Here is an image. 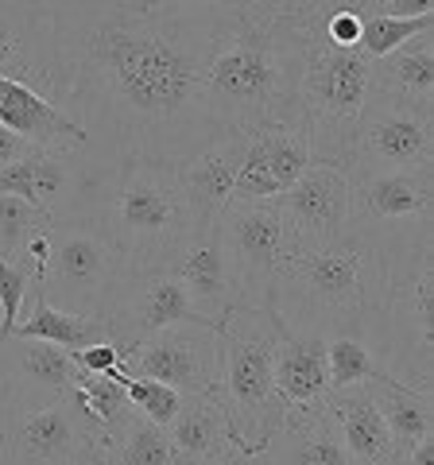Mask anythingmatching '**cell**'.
<instances>
[{"instance_id": "37", "label": "cell", "mask_w": 434, "mask_h": 465, "mask_svg": "<svg viewBox=\"0 0 434 465\" xmlns=\"http://www.w3.org/2000/svg\"><path fill=\"white\" fill-rule=\"evenodd\" d=\"M0 194H16V198H27L35 206V183H32V152L16 163H5L0 167Z\"/></svg>"}, {"instance_id": "20", "label": "cell", "mask_w": 434, "mask_h": 465, "mask_svg": "<svg viewBox=\"0 0 434 465\" xmlns=\"http://www.w3.org/2000/svg\"><path fill=\"white\" fill-rule=\"evenodd\" d=\"M350 465L338 423L326 403L307 411H287L283 423L268 434L249 465Z\"/></svg>"}, {"instance_id": "10", "label": "cell", "mask_w": 434, "mask_h": 465, "mask_svg": "<svg viewBox=\"0 0 434 465\" xmlns=\"http://www.w3.org/2000/svg\"><path fill=\"white\" fill-rule=\"evenodd\" d=\"M0 461L12 465H105V439L78 391L70 388L63 400L32 407V411L5 419V446Z\"/></svg>"}, {"instance_id": "12", "label": "cell", "mask_w": 434, "mask_h": 465, "mask_svg": "<svg viewBox=\"0 0 434 465\" xmlns=\"http://www.w3.org/2000/svg\"><path fill=\"white\" fill-rule=\"evenodd\" d=\"M423 163H434V109L376 97L353 136L345 171L372 174V171H403Z\"/></svg>"}, {"instance_id": "17", "label": "cell", "mask_w": 434, "mask_h": 465, "mask_svg": "<svg viewBox=\"0 0 434 465\" xmlns=\"http://www.w3.org/2000/svg\"><path fill=\"white\" fill-rule=\"evenodd\" d=\"M171 272L186 283L194 311L206 318V322L222 326L225 314L237 307L233 272H229V256H225V244H222L217 225L194 229V237L182 244V252L175 260H171Z\"/></svg>"}, {"instance_id": "9", "label": "cell", "mask_w": 434, "mask_h": 465, "mask_svg": "<svg viewBox=\"0 0 434 465\" xmlns=\"http://www.w3.org/2000/svg\"><path fill=\"white\" fill-rule=\"evenodd\" d=\"M217 232H222L229 272H233L237 307H268L280 268L307 244L276 206V198L225 202Z\"/></svg>"}, {"instance_id": "43", "label": "cell", "mask_w": 434, "mask_h": 465, "mask_svg": "<svg viewBox=\"0 0 434 465\" xmlns=\"http://www.w3.org/2000/svg\"><path fill=\"white\" fill-rule=\"evenodd\" d=\"M430 461H434V434H430V439L419 442V446L411 450V454H408V461H403V465H430Z\"/></svg>"}, {"instance_id": "25", "label": "cell", "mask_w": 434, "mask_h": 465, "mask_svg": "<svg viewBox=\"0 0 434 465\" xmlns=\"http://www.w3.org/2000/svg\"><path fill=\"white\" fill-rule=\"evenodd\" d=\"M276 391L287 411H307L326 403L330 396V369H326V341L311 333H280L276 349Z\"/></svg>"}, {"instance_id": "31", "label": "cell", "mask_w": 434, "mask_h": 465, "mask_svg": "<svg viewBox=\"0 0 434 465\" xmlns=\"http://www.w3.org/2000/svg\"><path fill=\"white\" fill-rule=\"evenodd\" d=\"M326 369H330V391L365 384L369 376L380 372L372 349L357 333H334V338H326Z\"/></svg>"}, {"instance_id": "23", "label": "cell", "mask_w": 434, "mask_h": 465, "mask_svg": "<svg viewBox=\"0 0 434 465\" xmlns=\"http://www.w3.org/2000/svg\"><path fill=\"white\" fill-rule=\"evenodd\" d=\"M326 407L338 423L341 446L350 454V465H396V446L388 434L380 411L365 384H350L326 396Z\"/></svg>"}, {"instance_id": "4", "label": "cell", "mask_w": 434, "mask_h": 465, "mask_svg": "<svg viewBox=\"0 0 434 465\" xmlns=\"http://www.w3.org/2000/svg\"><path fill=\"white\" fill-rule=\"evenodd\" d=\"M302 20L283 12L271 24L241 20L206 63V97L233 133L302 121Z\"/></svg>"}, {"instance_id": "44", "label": "cell", "mask_w": 434, "mask_h": 465, "mask_svg": "<svg viewBox=\"0 0 434 465\" xmlns=\"http://www.w3.org/2000/svg\"><path fill=\"white\" fill-rule=\"evenodd\" d=\"M5 419L8 415H5V407H0V446H5Z\"/></svg>"}, {"instance_id": "33", "label": "cell", "mask_w": 434, "mask_h": 465, "mask_svg": "<svg viewBox=\"0 0 434 465\" xmlns=\"http://www.w3.org/2000/svg\"><path fill=\"white\" fill-rule=\"evenodd\" d=\"M47 225H54V222L39 206H32L27 198L0 194V256L5 260H16L27 237H35V232Z\"/></svg>"}, {"instance_id": "11", "label": "cell", "mask_w": 434, "mask_h": 465, "mask_svg": "<svg viewBox=\"0 0 434 465\" xmlns=\"http://www.w3.org/2000/svg\"><path fill=\"white\" fill-rule=\"evenodd\" d=\"M124 376H148L171 388L198 396L222 384V326L213 322H179L133 345L121 361Z\"/></svg>"}, {"instance_id": "21", "label": "cell", "mask_w": 434, "mask_h": 465, "mask_svg": "<svg viewBox=\"0 0 434 465\" xmlns=\"http://www.w3.org/2000/svg\"><path fill=\"white\" fill-rule=\"evenodd\" d=\"M241 152H244V133H229L217 143H210L206 152L179 163V186H182V198L191 206L198 229L217 225V217H222L229 194H233Z\"/></svg>"}, {"instance_id": "14", "label": "cell", "mask_w": 434, "mask_h": 465, "mask_svg": "<svg viewBox=\"0 0 434 465\" xmlns=\"http://www.w3.org/2000/svg\"><path fill=\"white\" fill-rule=\"evenodd\" d=\"M78 381V365L70 349L43 338H0V407L5 415H20L32 407L63 400Z\"/></svg>"}, {"instance_id": "18", "label": "cell", "mask_w": 434, "mask_h": 465, "mask_svg": "<svg viewBox=\"0 0 434 465\" xmlns=\"http://www.w3.org/2000/svg\"><path fill=\"white\" fill-rule=\"evenodd\" d=\"M350 183H353V222L434 217V163L350 174Z\"/></svg>"}, {"instance_id": "35", "label": "cell", "mask_w": 434, "mask_h": 465, "mask_svg": "<svg viewBox=\"0 0 434 465\" xmlns=\"http://www.w3.org/2000/svg\"><path fill=\"white\" fill-rule=\"evenodd\" d=\"M32 283H35L32 268L20 264V260H5V256H0V338L12 333V326H16V318L24 311Z\"/></svg>"}, {"instance_id": "5", "label": "cell", "mask_w": 434, "mask_h": 465, "mask_svg": "<svg viewBox=\"0 0 434 465\" xmlns=\"http://www.w3.org/2000/svg\"><path fill=\"white\" fill-rule=\"evenodd\" d=\"M82 217L124 256L133 272L171 268V260L198 229L179 186V163L159 159H128L90 179Z\"/></svg>"}, {"instance_id": "34", "label": "cell", "mask_w": 434, "mask_h": 465, "mask_svg": "<svg viewBox=\"0 0 434 465\" xmlns=\"http://www.w3.org/2000/svg\"><path fill=\"white\" fill-rule=\"evenodd\" d=\"M109 376H121L128 400L136 403V411H143V415H148L152 423H159V427H167L171 419L182 411L186 391H179V388H171V384H163V381H148V376H124L121 369L109 372Z\"/></svg>"}, {"instance_id": "42", "label": "cell", "mask_w": 434, "mask_h": 465, "mask_svg": "<svg viewBox=\"0 0 434 465\" xmlns=\"http://www.w3.org/2000/svg\"><path fill=\"white\" fill-rule=\"evenodd\" d=\"M388 16H434V0H388Z\"/></svg>"}, {"instance_id": "28", "label": "cell", "mask_w": 434, "mask_h": 465, "mask_svg": "<svg viewBox=\"0 0 434 465\" xmlns=\"http://www.w3.org/2000/svg\"><path fill=\"white\" fill-rule=\"evenodd\" d=\"M12 333H20V338H43V341H59L66 349H82L97 338H109V322L105 318H90V314H70V311H59L51 307L47 299H43L39 291V275L32 291H27V302L16 318V326Z\"/></svg>"}, {"instance_id": "30", "label": "cell", "mask_w": 434, "mask_h": 465, "mask_svg": "<svg viewBox=\"0 0 434 465\" xmlns=\"http://www.w3.org/2000/svg\"><path fill=\"white\" fill-rule=\"evenodd\" d=\"M105 465H179V458H175V446H171L167 427H159L143 411H136L124 423L121 439L113 442Z\"/></svg>"}, {"instance_id": "41", "label": "cell", "mask_w": 434, "mask_h": 465, "mask_svg": "<svg viewBox=\"0 0 434 465\" xmlns=\"http://www.w3.org/2000/svg\"><path fill=\"white\" fill-rule=\"evenodd\" d=\"M27 152H32V143H27L16 128H8V124H0V167L5 163H16V159H24Z\"/></svg>"}, {"instance_id": "1", "label": "cell", "mask_w": 434, "mask_h": 465, "mask_svg": "<svg viewBox=\"0 0 434 465\" xmlns=\"http://www.w3.org/2000/svg\"><path fill=\"white\" fill-rule=\"evenodd\" d=\"M32 90L74 121L97 179L128 159L186 163L229 136L206 97L210 51L244 20L225 0H12Z\"/></svg>"}, {"instance_id": "24", "label": "cell", "mask_w": 434, "mask_h": 465, "mask_svg": "<svg viewBox=\"0 0 434 465\" xmlns=\"http://www.w3.org/2000/svg\"><path fill=\"white\" fill-rule=\"evenodd\" d=\"M376 97L403 101V105L434 109V27L399 43L396 51L372 58Z\"/></svg>"}, {"instance_id": "22", "label": "cell", "mask_w": 434, "mask_h": 465, "mask_svg": "<svg viewBox=\"0 0 434 465\" xmlns=\"http://www.w3.org/2000/svg\"><path fill=\"white\" fill-rule=\"evenodd\" d=\"M0 124L16 128L32 148L82 152V143H85V133L54 101H47L27 82L8 78V74H0Z\"/></svg>"}, {"instance_id": "3", "label": "cell", "mask_w": 434, "mask_h": 465, "mask_svg": "<svg viewBox=\"0 0 434 465\" xmlns=\"http://www.w3.org/2000/svg\"><path fill=\"white\" fill-rule=\"evenodd\" d=\"M384 225V264L360 341L380 372L415 391H434V217Z\"/></svg>"}, {"instance_id": "27", "label": "cell", "mask_w": 434, "mask_h": 465, "mask_svg": "<svg viewBox=\"0 0 434 465\" xmlns=\"http://www.w3.org/2000/svg\"><path fill=\"white\" fill-rule=\"evenodd\" d=\"M32 183H35V206L51 222H74V217L85 213L90 174H85L78 152L32 148Z\"/></svg>"}, {"instance_id": "26", "label": "cell", "mask_w": 434, "mask_h": 465, "mask_svg": "<svg viewBox=\"0 0 434 465\" xmlns=\"http://www.w3.org/2000/svg\"><path fill=\"white\" fill-rule=\"evenodd\" d=\"M369 396L380 411L388 434H392L396 446V465L408 461L411 450L434 434V391H415L408 384L392 381L388 372H376L365 381Z\"/></svg>"}, {"instance_id": "16", "label": "cell", "mask_w": 434, "mask_h": 465, "mask_svg": "<svg viewBox=\"0 0 434 465\" xmlns=\"http://www.w3.org/2000/svg\"><path fill=\"white\" fill-rule=\"evenodd\" d=\"M276 206L287 213L302 241H326L353 222V183L338 163H311L291 186L276 194Z\"/></svg>"}, {"instance_id": "15", "label": "cell", "mask_w": 434, "mask_h": 465, "mask_svg": "<svg viewBox=\"0 0 434 465\" xmlns=\"http://www.w3.org/2000/svg\"><path fill=\"white\" fill-rule=\"evenodd\" d=\"M311 163H314V152H311V136L302 121L268 124V128H256V133H244V152H241V167H237L229 202L276 198Z\"/></svg>"}, {"instance_id": "29", "label": "cell", "mask_w": 434, "mask_h": 465, "mask_svg": "<svg viewBox=\"0 0 434 465\" xmlns=\"http://www.w3.org/2000/svg\"><path fill=\"white\" fill-rule=\"evenodd\" d=\"M74 391H78V400L85 407V415L94 419L97 430H101V439H105V458H109V450H113V442L121 439L124 423L136 415V403L128 400L124 381H121V376H109V372H85V369H78Z\"/></svg>"}, {"instance_id": "39", "label": "cell", "mask_w": 434, "mask_h": 465, "mask_svg": "<svg viewBox=\"0 0 434 465\" xmlns=\"http://www.w3.org/2000/svg\"><path fill=\"white\" fill-rule=\"evenodd\" d=\"M322 35L338 47H357L360 39V12H322Z\"/></svg>"}, {"instance_id": "19", "label": "cell", "mask_w": 434, "mask_h": 465, "mask_svg": "<svg viewBox=\"0 0 434 465\" xmlns=\"http://www.w3.org/2000/svg\"><path fill=\"white\" fill-rule=\"evenodd\" d=\"M179 465H237L244 446L229 430V415L217 391H198L182 400V411L167 423Z\"/></svg>"}, {"instance_id": "6", "label": "cell", "mask_w": 434, "mask_h": 465, "mask_svg": "<svg viewBox=\"0 0 434 465\" xmlns=\"http://www.w3.org/2000/svg\"><path fill=\"white\" fill-rule=\"evenodd\" d=\"M302 20V78L299 116L307 124L314 163L345 167L353 136L376 101L372 58L357 47H338L322 35L318 12H295Z\"/></svg>"}, {"instance_id": "13", "label": "cell", "mask_w": 434, "mask_h": 465, "mask_svg": "<svg viewBox=\"0 0 434 465\" xmlns=\"http://www.w3.org/2000/svg\"><path fill=\"white\" fill-rule=\"evenodd\" d=\"M109 322V338L117 341L124 353L143 338L179 326V322H206L194 302L191 291L171 268H148V272H128L124 283L113 295V307L105 314Z\"/></svg>"}, {"instance_id": "7", "label": "cell", "mask_w": 434, "mask_h": 465, "mask_svg": "<svg viewBox=\"0 0 434 465\" xmlns=\"http://www.w3.org/2000/svg\"><path fill=\"white\" fill-rule=\"evenodd\" d=\"M280 322L268 307H233L222 322V384L217 396L225 403L229 430L244 446V461L268 442L283 423L287 407L276 391V349Z\"/></svg>"}, {"instance_id": "38", "label": "cell", "mask_w": 434, "mask_h": 465, "mask_svg": "<svg viewBox=\"0 0 434 465\" xmlns=\"http://www.w3.org/2000/svg\"><path fill=\"white\" fill-rule=\"evenodd\" d=\"M388 0H287V12H360V16H372V12H384Z\"/></svg>"}, {"instance_id": "40", "label": "cell", "mask_w": 434, "mask_h": 465, "mask_svg": "<svg viewBox=\"0 0 434 465\" xmlns=\"http://www.w3.org/2000/svg\"><path fill=\"white\" fill-rule=\"evenodd\" d=\"M225 5H233L249 24H271L287 12V0H225Z\"/></svg>"}, {"instance_id": "32", "label": "cell", "mask_w": 434, "mask_h": 465, "mask_svg": "<svg viewBox=\"0 0 434 465\" xmlns=\"http://www.w3.org/2000/svg\"><path fill=\"white\" fill-rule=\"evenodd\" d=\"M434 27V16H388V12H372V16H360V39L357 51L369 58H380L388 51H396L399 43H408L411 35Z\"/></svg>"}, {"instance_id": "8", "label": "cell", "mask_w": 434, "mask_h": 465, "mask_svg": "<svg viewBox=\"0 0 434 465\" xmlns=\"http://www.w3.org/2000/svg\"><path fill=\"white\" fill-rule=\"evenodd\" d=\"M128 272L133 268L124 264V256L85 217H74V222L51 225L39 291L59 311L105 318L113 307V295H117V287L124 283Z\"/></svg>"}, {"instance_id": "2", "label": "cell", "mask_w": 434, "mask_h": 465, "mask_svg": "<svg viewBox=\"0 0 434 465\" xmlns=\"http://www.w3.org/2000/svg\"><path fill=\"white\" fill-rule=\"evenodd\" d=\"M384 264V225L350 222L338 237L311 241L280 268L268 311L280 330L334 338L357 333L372 311L376 280Z\"/></svg>"}, {"instance_id": "36", "label": "cell", "mask_w": 434, "mask_h": 465, "mask_svg": "<svg viewBox=\"0 0 434 465\" xmlns=\"http://www.w3.org/2000/svg\"><path fill=\"white\" fill-rule=\"evenodd\" d=\"M70 357H74V365L85 372H117L121 361H124V349L113 338H97L82 349H70Z\"/></svg>"}]
</instances>
